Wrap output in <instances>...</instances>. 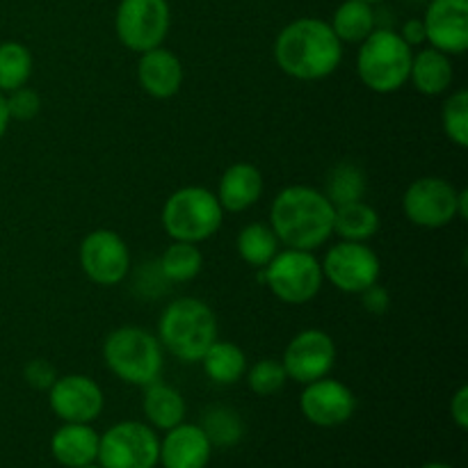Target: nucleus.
<instances>
[{"mask_svg": "<svg viewBox=\"0 0 468 468\" xmlns=\"http://www.w3.org/2000/svg\"><path fill=\"white\" fill-rule=\"evenodd\" d=\"M274 59L295 80H323L341 64L343 44L323 18H295L274 39Z\"/></svg>", "mask_w": 468, "mask_h": 468, "instance_id": "nucleus-1", "label": "nucleus"}, {"mask_svg": "<svg viewBox=\"0 0 468 468\" xmlns=\"http://www.w3.org/2000/svg\"><path fill=\"white\" fill-rule=\"evenodd\" d=\"M270 229L282 245L315 251L334 236V204L318 187L288 186L270 206Z\"/></svg>", "mask_w": 468, "mask_h": 468, "instance_id": "nucleus-2", "label": "nucleus"}, {"mask_svg": "<svg viewBox=\"0 0 468 468\" xmlns=\"http://www.w3.org/2000/svg\"><path fill=\"white\" fill-rule=\"evenodd\" d=\"M158 341L183 364H197L218 341V315L197 297H176L160 314Z\"/></svg>", "mask_w": 468, "mask_h": 468, "instance_id": "nucleus-3", "label": "nucleus"}, {"mask_svg": "<svg viewBox=\"0 0 468 468\" xmlns=\"http://www.w3.org/2000/svg\"><path fill=\"white\" fill-rule=\"evenodd\" d=\"M103 361L110 373L131 387H149L160 379L165 350L158 336L135 324L112 329L103 341Z\"/></svg>", "mask_w": 468, "mask_h": 468, "instance_id": "nucleus-4", "label": "nucleus"}, {"mask_svg": "<svg viewBox=\"0 0 468 468\" xmlns=\"http://www.w3.org/2000/svg\"><path fill=\"white\" fill-rule=\"evenodd\" d=\"M414 50L393 27H375L359 44L356 76L375 94H393L410 82Z\"/></svg>", "mask_w": 468, "mask_h": 468, "instance_id": "nucleus-5", "label": "nucleus"}, {"mask_svg": "<svg viewBox=\"0 0 468 468\" xmlns=\"http://www.w3.org/2000/svg\"><path fill=\"white\" fill-rule=\"evenodd\" d=\"M222 219L224 210L218 195L201 186L172 192L163 206V227L172 240L199 245L219 231Z\"/></svg>", "mask_w": 468, "mask_h": 468, "instance_id": "nucleus-6", "label": "nucleus"}, {"mask_svg": "<svg viewBox=\"0 0 468 468\" xmlns=\"http://www.w3.org/2000/svg\"><path fill=\"white\" fill-rule=\"evenodd\" d=\"M263 282L279 302L300 306L314 300L323 288V265L314 251L286 247L263 268Z\"/></svg>", "mask_w": 468, "mask_h": 468, "instance_id": "nucleus-7", "label": "nucleus"}, {"mask_svg": "<svg viewBox=\"0 0 468 468\" xmlns=\"http://www.w3.org/2000/svg\"><path fill=\"white\" fill-rule=\"evenodd\" d=\"M158 455L160 439L149 423L122 420L101 434L96 464L103 468H155Z\"/></svg>", "mask_w": 468, "mask_h": 468, "instance_id": "nucleus-8", "label": "nucleus"}, {"mask_svg": "<svg viewBox=\"0 0 468 468\" xmlns=\"http://www.w3.org/2000/svg\"><path fill=\"white\" fill-rule=\"evenodd\" d=\"M172 23L167 0H122L114 14L117 39L128 50H144L163 46Z\"/></svg>", "mask_w": 468, "mask_h": 468, "instance_id": "nucleus-9", "label": "nucleus"}, {"mask_svg": "<svg viewBox=\"0 0 468 468\" xmlns=\"http://www.w3.org/2000/svg\"><path fill=\"white\" fill-rule=\"evenodd\" d=\"M323 277L347 295H359L379 282L382 263L368 242L341 240L323 259Z\"/></svg>", "mask_w": 468, "mask_h": 468, "instance_id": "nucleus-10", "label": "nucleus"}, {"mask_svg": "<svg viewBox=\"0 0 468 468\" xmlns=\"http://www.w3.org/2000/svg\"><path fill=\"white\" fill-rule=\"evenodd\" d=\"M460 190L441 176L416 178L402 195V210L420 229H441L457 219Z\"/></svg>", "mask_w": 468, "mask_h": 468, "instance_id": "nucleus-11", "label": "nucleus"}, {"mask_svg": "<svg viewBox=\"0 0 468 468\" xmlns=\"http://www.w3.org/2000/svg\"><path fill=\"white\" fill-rule=\"evenodd\" d=\"M80 270L99 286H117L131 272V251L123 238L112 229L87 233L78 251Z\"/></svg>", "mask_w": 468, "mask_h": 468, "instance_id": "nucleus-12", "label": "nucleus"}, {"mask_svg": "<svg viewBox=\"0 0 468 468\" xmlns=\"http://www.w3.org/2000/svg\"><path fill=\"white\" fill-rule=\"evenodd\" d=\"M282 364L288 379L304 387L332 373L336 364V343L323 329H304L286 346Z\"/></svg>", "mask_w": 468, "mask_h": 468, "instance_id": "nucleus-13", "label": "nucleus"}, {"mask_svg": "<svg viewBox=\"0 0 468 468\" xmlns=\"http://www.w3.org/2000/svg\"><path fill=\"white\" fill-rule=\"evenodd\" d=\"M48 405L62 423H94L105 407L103 388L87 375H62L48 388Z\"/></svg>", "mask_w": 468, "mask_h": 468, "instance_id": "nucleus-14", "label": "nucleus"}, {"mask_svg": "<svg viewBox=\"0 0 468 468\" xmlns=\"http://www.w3.org/2000/svg\"><path fill=\"white\" fill-rule=\"evenodd\" d=\"M300 411L315 428H341L355 416L356 396L347 384L327 378L304 384Z\"/></svg>", "mask_w": 468, "mask_h": 468, "instance_id": "nucleus-15", "label": "nucleus"}, {"mask_svg": "<svg viewBox=\"0 0 468 468\" xmlns=\"http://www.w3.org/2000/svg\"><path fill=\"white\" fill-rule=\"evenodd\" d=\"M425 41L446 55L468 48V0H428L423 14Z\"/></svg>", "mask_w": 468, "mask_h": 468, "instance_id": "nucleus-16", "label": "nucleus"}, {"mask_svg": "<svg viewBox=\"0 0 468 468\" xmlns=\"http://www.w3.org/2000/svg\"><path fill=\"white\" fill-rule=\"evenodd\" d=\"M210 457H213V443L199 425L183 420L160 439L158 464L163 468H208Z\"/></svg>", "mask_w": 468, "mask_h": 468, "instance_id": "nucleus-17", "label": "nucleus"}, {"mask_svg": "<svg viewBox=\"0 0 468 468\" xmlns=\"http://www.w3.org/2000/svg\"><path fill=\"white\" fill-rule=\"evenodd\" d=\"M137 80L151 99H172L183 85L181 59L165 46L144 50L140 53V62H137Z\"/></svg>", "mask_w": 468, "mask_h": 468, "instance_id": "nucleus-18", "label": "nucleus"}, {"mask_svg": "<svg viewBox=\"0 0 468 468\" xmlns=\"http://www.w3.org/2000/svg\"><path fill=\"white\" fill-rule=\"evenodd\" d=\"M263 174L251 163H233L224 169L218 186V201L224 213H245L263 197Z\"/></svg>", "mask_w": 468, "mask_h": 468, "instance_id": "nucleus-19", "label": "nucleus"}, {"mask_svg": "<svg viewBox=\"0 0 468 468\" xmlns=\"http://www.w3.org/2000/svg\"><path fill=\"white\" fill-rule=\"evenodd\" d=\"M101 434L91 423H64L50 437V455L64 468L96 464Z\"/></svg>", "mask_w": 468, "mask_h": 468, "instance_id": "nucleus-20", "label": "nucleus"}, {"mask_svg": "<svg viewBox=\"0 0 468 468\" xmlns=\"http://www.w3.org/2000/svg\"><path fill=\"white\" fill-rule=\"evenodd\" d=\"M452 78H455V73H452L451 55L441 53L432 46L419 50L411 58L410 82L423 96H439L448 91L452 85Z\"/></svg>", "mask_w": 468, "mask_h": 468, "instance_id": "nucleus-21", "label": "nucleus"}, {"mask_svg": "<svg viewBox=\"0 0 468 468\" xmlns=\"http://www.w3.org/2000/svg\"><path fill=\"white\" fill-rule=\"evenodd\" d=\"M142 410H144L146 420L154 430H167L176 428L186 420V400H183L181 391H176L169 384L151 382L149 387H144V398H142Z\"/></svg>", "mask_w": 468, "mask_h": 468, "instance_id": "nucleus-22", "label": "nucleus"}, {"mask_svg": "<svg viewBox=\"0 0 468 468\" xmlns=\"http://www.w3.org/2000/svg\"><path fill=\"white\" fill-rule=\"evenodd\" d=\"M199 364L206 378L219 387H231L240 382L247 373V356L242 347L231 341H219V338L204 352Z\"/></svg>", "mask_w": 468, "mask_h": 468, "instance_id": "nucleus-23", "label": "nucleus"}, {"mask_svg": "<svg viewBox=\"0 0 468 468\" xmlns=\"http://www.w3.org/2000/svg\"><path fill=\"white\" fill-rule=\"evenodd\" d=\"M379 231V213L364 199L334 206V236L350 242H368Z\"/></svg>", "mask_w": 468, "mask_h": 468, "instance_id": "nucleus-24", "label": "nucleus"}, {"mask_svg": "<svg viewBox=\"0 0 468 468\" xmlns=\"http://www.w3.org/2000/svg\"><path fill=\"white\" fill-rule=\"evenodd\" d=\"M329 26L341 44H361L378 27V14L364 0H346L336 7Z\"/></svg>", "mask_w": 468, "mask_h": 468, "instance_id": "nucleus-25", "label": "nucleus"}, {"mask_svg": "<svg viewBox=\"0 0 468 468\" xmlns=\"http://www.w3.org/2000/svg\"><path fill=\"white\" fill-rule=\"evenodd\" d=\"M366 190H368V178H366L364 167L352 160H343L329 169L327 181H324V197L334 206L364 199Z\"/></svg>", "mask_w": 468, "mask_h": 468, "instance_id": "nucleus-26", "label": "nucleus"}, {"mask_svg": "<svg viewBox=\"0 0 468 468\" xmlns=\"http://www.w3.org/2000/svg\"><path fill=\"white\" fill-rule=\"evenodd\" d=\"M279 245H282V242H279V238L274 236L270 224H263V222L247 224V227L238 233V240H236L240 259L245 261L247 265H251V268H261V270H263L265 265L277 256Z\"/></svg>", "mask_w": 468, "mask_h": 468, "instance_id": "nucleus-27", "label": "nucleus"}, {"mask_svg": "<svg viewBox=\"0 0 468 468\" xmlns=\"http://www.w3.org/2000/svg\"><path fill=\"white\" fill-rule=\"evenodd\" d=\"M158 265L169 283H187L204 270V256L192 242L172 240V245L158 259Z\"/></svg>", "mask_w": 468, "mask_h": 468, "instance_id": "nucleus-28", "label": "nucleus"}, {"mask_svg": "<svg viewBox=\"0 0 468 468\" xmlns=\"http://www.w3.org/2000/svg\"><path fill=\"white\" fill-rule=\"evenodd\" d=\"M199 428L204 430L213 448L236 446V443H240L242 434H245V423H242L240 414L224 405H215L206 410Z\"/></svg>", "mask_w": 468, "mask_h": 468, "instance_id": "nucleus-29", "label": "nucleus"}, {"mask_svg": "<svg viewBox=\"0 0 468 468\" xmlns=\"http://www.w3.org/2000/svg\"><path fill=\"white\" fill-rule=\"evenodd\" d=\"M32 76V53L27 46L18 41H3L0 44V91L18 90L27 85Z\"/></svg>", "mask_w": 468, "mask_h": 468, "instance_id": "nucleus-30", "label": "nucleus"}, {"mask_svg": "<svg viewBox=\"0 0 468 468\" xmlns=\"http://www.w3.org/2000/svg\"><path fill=\"white\" fill-rule=\"evenodd\" d=\"M441 126L448 140L460 149L468 146V91L457 90L441 108Z\"/></svg>", "mask_w": 468, "mask_h": 468, "instance_id": "nucleus-31", "label": "nucleus"}, {"mask_svg": "<svg viewBox=\"0 0 468 468\" xmlns=\"http://www.w3.org/2000/svg\"><path fill=\"white\" fill-rule=\"evenodd\" d=\"M247 384L251 391L261 398L277 396L283 387H286V368L282 361L277 359H261L254 366H247Z\"/></svg>", "mask_w": 468, "mask_h": 468, "instance_id": "nucleus-32", "label": "nucleus"}, {"mask_svg": "<svg viewBox=\"0 0 468 468\" xmlns=\"http://www.w3.org/2000/svg\"><path fill=\"white\" fill-rule=\"evenodd\" d=\"M5 99H7L9 119H16V122H30V119H35L41 110L39 94L26 85L9 91V96H5Z\"/></svg>", "mask_w": 468, "mask_h": 468, "instance_id": "nucleus-33", "label": "nucleus"}, {"mask_svg": "<svg viewBox=\"0 0 468 468\" xmlns=\"http://www.w3.org/2000/svg\"><path fill=\"white\" fill-rule=\"evenodd\" d=\"M167 286L169 282L165 279V274L160 272L158 261H155V263H144L142 268H137L133 288H135L142 297H160L163 292H167Z\"/></svg>", "mask_w": 468, "mask_h": 468, "instance_id": "nucleus-34", "label": "nucleus"}, {"mask_svg": "<svg viewBox=\"0 0 468 468\" xmlns=\"http://www.w3.org/2000/svg\"><path fill=\"white\" fill-rule=\"evenodd\" d=\"M23 378L37 391H48L53 387V382L58 379V370L53 368V364H48L46 359H32L27 361L26 368H23Z\"/></svg>", "mask_w": 468, "mask_h": 468, "instance_id": "nucleus-35", "label": "nucleus"}, {"mask_svg": "<svg viewBox=\"0 0 468 468\" xmlns=\"http://www.w3.org/2000/svg\"><path fill=\"white\" fill-rule=\"evenodd\" d=\"M359 297L364 309L373 315H384L388 311V306H391V292L384 286H379V282L366 288L364 292H359Z\"/></svg>", "mask_w": 468, "mask_h": 468, "instance_id": "nucleus-36", "label": "nucleus"}, {"mask_svg": "<svg viewBox=\"0 0 468 468\" xmlns=\"http://www.w3.org/2000/svg\"><path fill=\"white\" fill-rule=\"evenodd\" d=\"M451 420L457 425V430H464L468 428V387L462 384L451 398Z\"/></svg>", "mask_w": 468, "mask_h": 468, "instance_id": "nucleus-37", "label": "nucleus"}, {"mask_svg": "<svg viewBox=\"0 0 468 468\" xmlns=\"http://www.w3.org/2000/svg\"><path fill=\"white\" fill-rule=\"evenodd\" d=\"M398 35L405 39L407 46H420L425 44V26H423V18H410V21H405V26L400 27V32Z\"/></svg>", "mask_w": 468, "mask_h": 468, "instance_id": "nucleus-38", "label": "nucleus"}, {"mask_svg": "<svg viewBox=\"0 0 468 468\" xmlns=\"http://www.w3.org/2000/svg\"><path fill=\"white\" fill-rule=\"evenodd\" d=\"M9 122H12V119H9L7 99H5V96H3V91H0V137H3V135H5V131H7Z\"/></svg>", "mask_w": 468, "mask_h": 468, "instance_id": "nucleus-39", "label": "nucleus"}, {"mask_svg": "<svg viewBox=\"0 0 468 468\" xmlns=\"http://www.w3.org/2000/svg\"><path fill=\"white\" fill-rule=\"evenodd\" d=\"M457 218H468V190H460V197H457Z\"/></svg>", "mask_w": 468, "mask_h": 468, "instance_id": "nucleus-40", "label": "nucleus"}, {"mask_svg": "<svg viewBox=\"0 0 468 468\" xmlns=\"http://www.w3.org/2000/svg\"><path fill=\"white\" fill-rule=\"evenodd\" d=\"M420 468H452V466L443 464V462H428V464H423Z\"/></svg>", "mask_w": 468, "mask_h": 468, "instance_id": "nucleus-41", "label": "nucleus"}, {"mask_svg": "<svg viewBox=\"0 0 468 468\" xmlns=\"http://www.w3.org/2000/svg\"><path fill=\"white\" fill-rule=\"evenodd\" d=\"M364 3H368V5H378V3H382V0H364Z\"/></svg>", "mask_w": 468, "mask_h": 468, "instance_id": "nucleus-42", "label": "nucleus"}, {"mask_svg": "<svg viewBox=\"0 0 468 468\" xmlns=\"http://www.w3.org/2000/svg\"><path fill=\"white\" fill-rule=\"evenodd\" d=\"M80 468H103V466H99V464H87V466H80Z\"/></svg>", "mask_w": 468, "mask_h": 468, "instance_id": "nucleus-43", "label": "nucleus"}, {"mask_svg": "<svg viewBox=\"0 0 468 468\" xmlns=\"http://www.w3.org/2000/svg\"><path fill=\"white\" fill-rule=\"evenodd\" d=\"M416 3H428V0H416Z\"/></svg>", "mask_w": 468, "mask_h": 468, "instance_id": "nucleus-44", "label": "nucleus"}]
</instances>
